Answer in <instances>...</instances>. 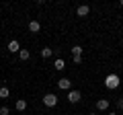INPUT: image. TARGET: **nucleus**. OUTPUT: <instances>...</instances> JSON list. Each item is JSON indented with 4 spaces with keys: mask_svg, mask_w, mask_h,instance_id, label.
Wrapping results in <instances>:
<instances>
[{
    "mask_svg": "<svg viewBox=\"0 0 123 115\" xmlns=\"http://www.w3.org/2000/svg\"><path fill=\"white\" fill-rule=\"evenodd\" d=\"M8 51H12V53L21 51V45H18V41H17V39H12V41L8 43Z\"/></svg>",
    "mask_w": 123,
    "mask_h": 115,
    "instance_id": "obj_8",
    "label": "nucleus"
},
{
    "mask_svg": "<svg viewBox=\"0 0 123 115\" xmlns=\"http://www.w3.org/2000/svg\"><path fill=\"white\" fill-rule=\"evenodd\" d=\"M72 56H82V47L80 45H74L72 47Z\"/></svg>",
    "mask_w": 123,
    "mask_h": 115,
    "instance_id": "obj_14",
    "label": "nucleus"
},
{
    "mask_svg": "<svg viewBox=\"0 0 123 115\" xmlns=\"http://www.w3.org/2000/svg\"><path fill=\"white\" fill-rule=\"evenodd\" d=\"M29 31H31V33H39V31H41L39 21H29Z\"/></svg>",
    "mask_w": 123,
    "mask_h": 115,
    "instance_id": "obj_6",
    "label": "nucleus"
},
{
    "mask_svg": "<svg viewBox=\"0 0 123 115\" xmlns=\"http://www.w3.org/2000/svg\"><path fill=\"white\" fill-rule=\"evenodd\" d=\"M117 109H123V97L117 99Z\"/></svg>",
    "mask_w": 123,
    "mask_h": 115,
    "instance_id": "obj_17",
    "label": "nucleus"
},
{
    "mask_svg": "<svg viewBox=\"0 0 123 115\" xmlns=\"http://www.w3.org/2000/svg\"><path fill=\"white\" fill-rule=\"evenodd\" d=\"M72 60H74V64H82V56H74Z\"/></svg>",
    "mask_w": 123,
    "mask_h": 115,
    "instance_id": "obj_16",
    "label": "nucleus"
},
{
    "mask_svg": "<svg viewBox=\"0 0 123 115\" xmlns=\"http://www.w3.org/2000/svg\"><path fill=\"white\" fill-rule=\"evenodd\" d=\"M8 95H10V90L6 89V86H0V99H6Z\"/></svg>",
    "mask_w": 123,
    "mask_h": 115,
    "instance_id": "obj_13",
    "label": "nucleus"
},
{
    "mask_svg": "<svg viewBox=\"0 0 123 115\" xmlns=\"http://www.w3.org/2000/svg\"><path fill=\"white\" fill-rule=\"evenodd\" d=\"M97 109L98 111H107L109 109V101H107V99H98L97 101Z\"/></svg>",
    "mask_w": 123,
    "mask_h": 115,
    "instance_id": "obj_7",
    "label": "nucleus"
},
{
    "mask_svg": "<svg viewBox=\"0 0 123 115\" xmlns=\"http://www.w3.org/2000/svg\"><path fill=\"white\" fill-rule=\"evenodd\" d=\"M57 89H60V90H70L72 89V82L68 78H60V80H57Z\"/></svg>",
    "mask_w": 123,
    "mask_h": 115,
    "instance_id": "obj_3",
    "label": "nucleus"
},
{
    "mask_svg": "<svg viewBox=\"0 0 123 115\" xmlns=\"http://www.w3.org/2000/svg\"><path fill=\"white\" fill-rule=\"evenodd\" d=\"M53 68H55V70H64V68H66V62H64V60H62V58H57L55 62H53Z\"/></svg>",
    "mask_w": 123,
    "mask_h": 115,
    "instance_id": "obj_9",
    "label": "nucleus"
},
{
    "mask_svg": "<svg viewBox=\"0 0 123 115\" xmlns=\"http://www.w3.org/2000/svg\"><path fill=\"white\" fill-rule=\"evenodd\" d=\"M18 58H21L23 62H27V60L31 58V51H29V49H21V51H18Z\"/></svg>",
    "mask_w": 123,
    "mask_h": 115,
    "instance_id": "obj_12",
    "label": "nucleus"
},
{
    "mask_svg": "<svg viewBox=\"0 0 123 115\" xmlns=\"http://www.w3.org/2000/svg\"><path fill=\"white\" fill-rule=\"evenodd\" d=\"M80 99H82V95H80L78 90H70V93H68V101L70 103H78Z\"/></svg>",
    "mask_w": 123,
    "mask_h": 115,
    "instance_id": "obj_5",
    "label": "nucleus"
},
{
    "mask_svg": "<svg viewBox=\"0 0 123 115\" xmlns=\"http://www.w3.org/2000/svg\"><path fill=\"white\" fill-rule=\"evenodd\" d=\"M43 105H45V107H55V105H57V97H55L53 93H47V95L43 97Z\"/></svg>",
    "mask_w": 123,
    "mask_h": 115,
    "instance_id": "obj_2",
    "label": "nucleus"
},
{
    "mask_svg": "<svg viewBox=\"0 0 123 115\" xmlns=\"http://www.w3.org/2000/svg\"><path fill=\"white\" fill-rule=\"evenodd\" d=\"M14 107H17V111H25L27 109V101L25 99H18V101L14 103Z\"/></svg>",
    "mask_w": 123,
    "mask_h": 115,
    "instance_id": "obj_11",
    "label": "nucleus"
},
{
    "mask_svg": "<svg viewBox=\"0 0 123 115\" xmlns=\"http://www.w3.org/2000/svg\"><path fill=\"white\" fill-rule=\"evenodd\" d=\"M121 6H123V0H121Z\"/></svg>",
    "mask_w": 123,
    "mask_h": 115,
    "instance_id": "obj_20",
    "label": "nucleus"
},
{
    "mask_svg": "<svg viewBox=\"0 0 123 115\" xmlns=\"http://www.w3.org/2000/svg\"><path fill=\"white\" fill-rule=\"evenodd\" d=\"M109 115H117V113H109Z\"/></svg>",
    "mask_w": 123,
    "mask_h": 115,
    "instance_id": "obj_19",
    "label": "nucleus"
},
{
    "mask_svg": "<svg viewBox=\"0 0 123 115\" xmlns=\"http://www.w3.org/2000/svg\"><path fill=\"white\" fill-rule=\"evenodd\" d=\"M88 13H90V6L88 4H80L78 8H76V14H78V17H88Z\"/></svg>",
    "mask_w": 123,
    "mask_h": 115,
    "instance_id": "obj_4",
    "label": "nucleus"
},
{
    "mask_svg": "<svg viewBox=\"0 0 123 115\" xmlns=\"http://www.w3.org/2000/svg\"><path fill=\"white\" fill-rule=\"evenodd\" d=\"M105 86H107V89H111V90L117 89V86H119V76L117 74H109L105 78Z\"/></svg>",
    "mask_w": 123,
    "mask_h": 115,
    "instance_id": "obj_1",
    "label": "nucleus"
},
{
    "mask_svg": "<svg viewBox=\"0 0 123 115\" xmlns=\"http://www.w3.org/2000/svg\"><path fill=\"white\" fill-rule=\"evenodd\" d=\"M51 53H53V49H51V47H43V49H41V51H39V56L47 60V58H51Z\"/></svg>",
    "mask_w": 123,
    "mask_h": 115,
    "instance_id": "obj_10",
    "label": "nucleus"
},
{
    "mask_svg": "<svg viewBox=\"0 0 123 115\" xmlns=\"http://www.w3.org/2000/svg\"><path fill=\"white\" fill-rule=\"evenodd\" d=\"M90 115H98V113H94V111H92V113H90Z\"/></svg>",
    "mask_w": 123,
    "mask_h": 115,
    "instance_id": "obj_18",
    "label": "nucleus"
},
{
    "mask_svg": "<svg viewBox=\"0 0 123 115\" xmlns=\"http://www.w3.org/2000/svg\"><path fill=\"white\" fill-rule=\"evenodd\" d=\"M8 113H10L8 107H0V115H8Z\"/></svg>",
    "mask_w": 123,
    "mask_h": 115,
    "instance_id": "obj_15",
    "label": "nucleus"
}]
</instances>
